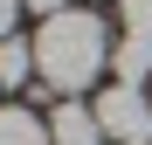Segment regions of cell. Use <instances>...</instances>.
<instances>
[{"label": "cell", "instance_id": "cell-7", "mask_svg": "<svg viewBox=\"0 0 152 145\" xmlns=\"http://www.w3.org/2000/svg\"><path fill=\"white\" fill-rule=\"evenodd\" d=\"M124 35L152 42V0H124Z\"/></svg>", "mask_w": 152, "mask_h": 145}, {"label": "cell", "instance_id": "cell-9", "mask_svg": "<svg viewBox=\"0 0 152 145\" xmlns=\"http://www.w3.org/2000/svg\"><path fill=\"white\" fill-rule=\"evenodd\" d=\"M21 7H35V14L48 21V14H62V7H69V0H21Z\"/></svg>", "mask_w": 152, "mask_h": 145}, {"label": "cell", "instance_id": "cell-8", "mask_svg": "<svg viewBox=\"0 0 152 145\" xmlns=\"http://www.w3.org/2000/svg\"><path fill=\"white\" fill-rule=\"evenodd\" d=\"M14 14H21V0H0V42L14 35Z\"/></svg>", "mask_w": 152, "mask_h": 145}, {"label": "cell", "instance_id": "cell-2", "mask_svg": "<svg viewBox=\"0 0 152 145\" xmlns=\"http://www.w3.org/2000/svg\"><path fill=\"white\" fill-rule=\"evenodd\" d=\"M97 125H104V138H118V145H152V97L132 90V83H111L104 97H97Z\"/></svg>", "mask_w": 152, "mask_h": 145}, {"label": "cell", "instance_id": "cell-1", "mask_svg": "<svg viewBox=\"0 0 152 145\" xmlns=\"http://www.w3.org/2000/svg\"><path fill=\"white\" fill-rule=\"evenodd\" d=\"M104 62H111V35H104V21H97L90 7H62V14H48L42 21V35H35V69H42V83L48 90H90L97 76H104Z\"/></svg>", "mask_w": 152, "mask_h": 145}, {"label": "cell", "instance_id": "cell-3", "mask_svg": "<svg viewBox=\"0 0 152 145\" xmlns=\"http://www.w3.org/2000/svg\"><path fill=\"white\" fill-rule=\"evenodd\" d=\"M48 138L56 145H97L104 138V125H97V104H56V117H48Z\"/></svg>", "mask_w": 152, "mask_h": 145}, {"label": "cell", "instance_id": "cell-6", "mask_svg": "<svg viewBox=\"0 0 152 145\" xmlns=\"http://www.w3.org/2000/svg\"><path fill=\"white\" fill-rule=\"evenodd\" d=\"M0 145H56L35 111H0Z\"/></svg>", "mask_w": 152, "mask_h": 145}, {"label": "cell", "instance_id": "cell-5", "mask_svg": "<svg viewBox=\"0 0 152 145\" xmlns=\"http://www.w3.org/2000/svg\"><path fill=\"white\" fill-rule=\"evenodd\" d=\"M28 69H35V42L7 35V42H0V90H21V83H28Z\"/></svg>", "mask_w": 152, "mask_h": 145}, {"label": "cell", "instance_id": "cell-4", "mask_svg": "<svg viewBox=\"0 0 152 145\" xmlns=\"http://www.w3.org/2000/svg\"><path fill=\"white\" fill-rule=\"evenodd\" d=\"M111 69H118V83H132V90H138V83L152 76V42H138V35H124V42L111 48Z\"/></svg>", "mask_w": 152, "mask_h": 145}]
</instances>
